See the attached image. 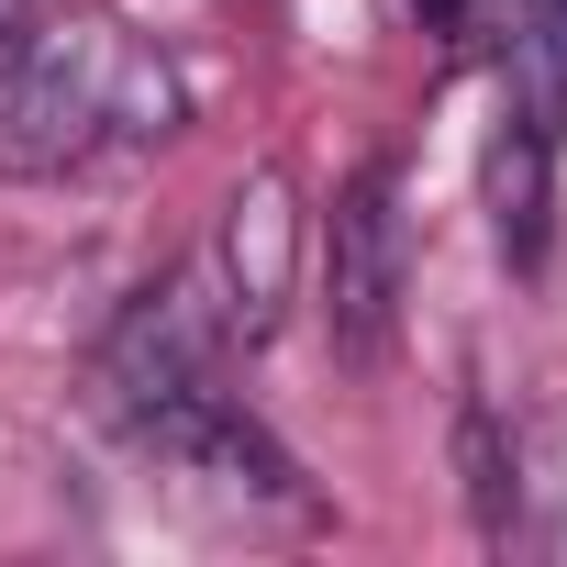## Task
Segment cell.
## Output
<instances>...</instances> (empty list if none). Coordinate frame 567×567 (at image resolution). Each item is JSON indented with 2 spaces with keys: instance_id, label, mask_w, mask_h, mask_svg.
Masks as SVG:
<instances>
[{
  "instance_id": "obj_1",
  "label": "cell",
  "mask_w": 567,
  "mask_h": 567,
  "mask_svg": "<svg viewBox=\"0 0 567 567\" xmlns=\"http://www.w3.org/2000/svg\"><path fill=\"white\" fill-rule=\"evenodd\" d=\"M189 123V68L123 12H56L0 56V178H90Z\"/></svg>"
},
{
  "instance_id": "obj_2",
  "label": "cell",
  "mask_w": 567,
  "mask_h": 567,
  "mask_svg": "<svg viewBox=\"0 0 567 567\" xmlns=\"http://www.w3.org/2000/svg\"><path fill=\"white\" fill-rule=\"evenodd\" d=\"M123 434L156 456V467H178L189 489H212V501H267V512H312V478H301V456L278 445L223 379H189V390H167V401H145V412H123Z\"/></svg>"
},
{
  "instance_id": "obj_3",
  "label": "cell",
  "mask_w": 567,
  "mask_h": 567,
  "mask_svg": "<svg viewBox=\"0 0 567 567\" xmlns=\"http://www.w3.org/2000/svg\"><path fill=\"white\" fill-rule=\"evenodd\" d=\"M401 290H412V223H401V178L357 167L323 234V334L346 368H379L401 334Z\"/></svg>"
},
{
  "instance_id": "obj_4",
  "label": "cell",
  "mask_w": 567,
  "mask_h": 567,
  "mask_svg": "<svg viewBox=\"0 0 567 567\" xmlns=\"http://www.w3.org/2000/svg\"><path fill=\"white\" fill-rule=\"evenodd\" d=\"M200 290L223 312V346H267L290 323V290H301V189H290V167H245L223 189Z\"/></svg>"
},
{
  "instance_id": "obj_5",
  "label": "cell",
  "mask_w": 567,
  "mask_h": 567,
  "mask_svg": "<svg viewBox=\"0 0 567 567\" xmlns=\"http://www.w3.org/2000/svg\"><path fill=\"white\" fill-rule=\"evenodd\" d=\"M212 357H223V312L200 290V267L189 278H156V290H134L112 312V334H101V401L112 412H145V401L212 379Z\"/></svg>"
},
{
  "instance_id": "obj_6",
  "label": "cell",
  "mask_w": 567,
  "mask_h": 567,
  "mask_svg": "<svg viewBox=\"0 0 567 567\" xmlns=\"http://www.w3.org/2000/svg\"><path fill=\"white\" fill-rule=\"evenodd\" d=\"M545 145H556V101L523 79L501 101V134H489V223H501L512 267H545Z\"/></svg>"
},
{
  "instance_id": "obj_7",
  "label": "cell",
  "mask_w": 567,
  "mask_h": 567,
  "mask_svg": "<svg viewBox=\"0 0 567 567\" xmlns=\"http://www.w3.org/2000/svg\"><path fill=\"white\" fill-rule=\"evenodd\" d=\"M523 79L545 101H567V0H534V34H523Z\"/></svg>"
},
{
  "instance_id": "obj_8",
  "label": "cell",
  "mask_w": 567,
  "mask_h": 567,
  "mask_svg": "<svg viewBox=\"0 0 567 567\" xmlns=\"http://www.w3.org/2000/svg\"><path fill=\"white\" fill-rule=\"evenodd\" d=\"M45 12H56V0H0V56H12V45H23Z\"/></svg>"
},
{
  "instance_id": "obj_9",
  "label": "cell",
  "mask_w": 567,
  "mask_h": 567,
  "mask_svg": "<svg viewBox=\"0 0 567 567\" xmlns=\"http://www.w3.org/2000/svg\"><path fill=\"white\" fill-rule=\"evenodd\" d=\"M401 12H423V23L445 34V23H467V0H401Z\"/></svg>"
}]
</instances>
